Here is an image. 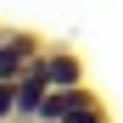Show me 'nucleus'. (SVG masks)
I'll return each mask as SVG.
<instances>
[{
	"label": "nucleus",
	"instance_id": "obj_1",
	"mask_svg": "<svg viewBox=\"0 0 123 123\" xmlns=\"http://www.w3.org/2000/svg\"><path fill=\"white\" fill-rule=\"evenodd\" d=\"M39 56H45V34H34V28H0V78L17 84Z\"/></svg>",
	"mask_w": 123,
	"mask_h": 123
},
{
	"label": "nucleus",
	"instance_id": "obj_4",
	"mask_svg": "<svg viewBox=\"0 0 123 123\" xmlns=\"http://www.w3.org/2000/svg\"><path fill=\"white\" fill-rule=\"evenodd\" d=\"M6 117H17V84L0 78V123H6Z\"/></svg>",
	"mask_w": 123,
	"mask_h": 123
},
{
	"label": "nucleus",
	"instance_id": "obj_3",
	"mask_svg": "<svg viewBox=\"0 0 123 123\" xmlns=\"http://www.w3.org/2000/svg\"><path fill=\"white\" fill-rule=\"evenodd\" d=\"M39 62H45V73H50L56 90H67V84H90V78H84V56L67 50V45H45V56H39Z\"/></svg>",
	"mask_w": 123,
	"mask_h": 123
},
{
	"label": "nucleus",
	"instance_id": "obj_6",
	"mask_svg": "<svg viewBox=\"0 0 123 123\" xmlns=\"http://www.w3.org/2000/svg\"><path fill=\"white\" fill-rule=\"evenodd\" d=\"M34 123H62V117H34Z\"/></svg>",
	"mask_w": 123,
	"mask_h": 123
},
{
	"label": "nucleus",
	"instance_id": "obj_5",
	"mask_svg": "<svg viewBox=\"0 0 123 123\" xmlns=\"http://www.w3.org/2000/svg\"><path fill=\"white\" fill-rule=\"evenodd\" d=\"M67 123H112V117H106V106H90V112H78V117H67Z\"/></svg>",
	"mask_w": 123,
	"mask_h": 123
},
{
	"label": "nucleus",
	"instance_id": "obj_2",
	"mask_svg": "<svg viewBox=\"0 0 123 123\" xmlns=\"http://www.w3.org/2000/svg\"><path fill=\"white\" fill-rule=\"evenodd\" d=\"M50 73H45V62H34V67L23 73V78H17V117H23V123H34L39 112H45V101H50Z\"/></svg>",
	"mask_w": 123,
	"mask_h": 123
},
{
	"label": "nucleus",
	"instance_id": "obj_7",
	"mask_svg": "<svg viewBox=\"0 0 123 123\" xmlns=\"http://www.w3.org/2000/svg\"><path fill=\"white\" fill-rule=\"evenodd\" d=\"M6 123H23V117H6Z\"/></svg>",
	"mask_w": 123,
	"mask_h": 123
}]
</instances>
